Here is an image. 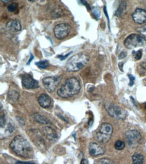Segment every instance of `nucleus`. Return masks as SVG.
<instances>
[{"label": "nucleus", "mask_w": 146, "mask_h": 164, "mask_svg": "<svg viewBox=\"0 0 146 164\" xmlns=\"http://www.w3.org/2000/svg\"><path fill=\"white\" fill-rule=\"evenodd\" d=\"M10 147L17 155L24 158H31L34 154L33 149L28 141L20 135L14 137Z\"/></svg>", "instance_id": "nucleus-1"}, {"label": "nucleus", "mask_w": 146, "mask_h": 164, "mask_svg": "<svg viewBox=\"0 0 146 164\" xmlns=\"http://www.w3.org/2000/svg\"><path fill=\"white\" fill-rule=\"evenodd\" d=\"M80 90L79 82L75 78H71L66 79L64 84L57 90V94L61 98H67L78 94Z\"/></svg>", "instance_id": "nucleus-2"}, {"label": "nucleus", "mask_w": 146, "mask_h": 164, "mask_svg": "<svg viewBox=\"0 0 146 164\" xmlns=\"http://www.w3.org/2000/svg\"><path fill=\"white\" fill-rule=\"evenodd\" d=\"M89 61V57L84 53L75 54L71 57L66 64L67 71H78L82 69Z\"/></svg>", "instance_id": "nucleus-3"}, {"label": "nucleus", "mask_w": 146, "mask_h": 164, "mask_svg": "<svg viewBox=\"0 0 146 164\" xmlns=\"http://www.w3.org/2000/svg\"><path fill=\"white\" fill-rule=\"evenodd\" d=\"M113 133V127L109 123H103L96 134L97 140L100 143H106L111 139Z\"/></svg>", "instance_id": "nucleus-4"}, {"label": "nucleus", "mask_w": 146, "mask_h": 164, "mask_svg": "<svg viewBox=\"0 0 146 164\" xmlns=\"http://www.w3.org/2000/svg\"><path fill=\"white\" fill-rule=\"evenodd\" d=\"M146 44V41L142 38L140 34H132L125 38L124 45L129 49H133L139 46H144Z\"/></svg>", "instance_id": "nucleus-5"}, {"label": "nucleus", "mask_w": 146, "mask_h": 164, "mask_svg": "<svg viewBox=\"0 0 146 164\" xmlns=\"http://www.w3.org/2000/svg\"><path fill=\"white\" fill-rule=\"evenodd\" d=\"M106 108H107L109 115L116 119L124 120L127 116V112L116 104H110L106 106Z\"/></svg>", "instance_id": "nucleus-6"}, {"label": "nucleus", "mask_w": 146, "mask_h": 164, "mask_svg": "<svg viewBox=\"0 0 146 164\" xmlns=\"http://www.w3.org/2000/svg\"><path fill=\"white\" fill-rule=\"evenodd\" d=\"M125 138L130 147H137L140 143L141 139V136L139 131L132 130L126 133Z\"/></svg>", "instance_id": "nucleus-7"}, {"label": "nucleus", "mask_w": 146, "mask_h": 164, "mask_svg": "<svg viewBox=\"0 0 146 164\" xmlns=\"http://www.w3.org/2000/svg\"><path fill=\"white\" fill-rule=\"evenodd\" d=\"M71 27L67 24H59L54 28V33L55 37L59 40H63L69 35Z\"/></svg>", "instance_id": "nucleus-8"}, {"label": "nucleus", "mask_w": 146, "mask_h": 164, "mask_svg": "<svg viewBox=\"0 0 146 164\" xmlns=\"http://www.w3.org/2000/svg\"><path fill=\"white\" fill-rule=\"evenodd\" d=\"M22 84L23 87L28 90L36 89L39 87V82L28 74L22 75Z\"/></svg>", "instance_id": "nucleus-9"}, {"label": "nucleus", "mask_w": 146, "mask_h": 164, "mask_svg": "<svg viewBox=\"0 0 146 164\" xmlns=\"http://www.w3.org/2000/svg\"><path fill=\"white\" fill-rule=\"evenodd\" d=\"M60 82L59 78L55 77H46L43 79V83L45 86V89L49 93L53 92Z\"/></svg>", "instance_id": "nucleus-10"}, {"label": "nucleus", "mask_w": 146, "mask_h": 164, "mask_svg": "<svg viewBox=\"0 0 146 164\" xmlns=\"http://www.w3.org/2000/svg\"><path fill=\"white\" fill-rule=\"evenodd\" d=\"M133 20L138 24L146 23V10L137 8L132 14Z\"/></svg>", "instance_id": "nucleus-11"}, {"label": "nucleus", "mask_w": 146, "mask_h": 164, "mask_svg": "<svg viewBox=\"0 0 146 164\" xmlns=\"http://www.w3.org/2000/svg\"><path fill=\"white\" fill-rule=\"evenodd\" d=\"M105 149L96 143H92L89 146L90 155L92 157H98L104 154Z\"/></svg>", "instance_id": "nucleus-12"}, {"label": "nucleus", "mask_w": 146, "mask_h": 164, "mask_svg": "<svg viewBox=\"0 0 146 164\" xmlns=\"http://www.w3.org/2000/svg\"><path fill=\"white\" fill-rule=\"evenodd\" d=\"M43 133L45 134L47 139L50 141L55 142L57 139V134L56 131L50 126H45L43 128Z\"/></svg>", "instance_id": "nucleus-13"}, {"label": "nucleus", "mask_w": 146, "mask_h": 164, "mask_svg": "<svg viewBox=\"0 0 146 164\" xmlns=\"http://www.w3.org/2000/svg\"><path fill=\"white\" fill-rule=\"evenodd\" d=\"M6 27L7 29H8L10 32H12V33L20 32L22 29L20 22L16 19H12L10 20L8 24H7Z\"/></svg>", "instance_id": "nucleus-14"}, {"label": "nucleus", "mask_w": 146, "mask_h": 164, "mask_svg": "<svg viewBox=\"0 0 146 164\" xmlns=\"http://www.w3.org/2000/svg\"><path fill=\"white\" fill-rule=\"evenodd\" d=\"M38 102L40 106L44 108H49L51 104V100L50 97L45 94H41V95L39 96Z\"/></svg>", "instance_id": "nucleus-15"}, {"label": "nucleus", "mask_w": 146, "mask_h": 164, "mask_svg": "<svg viewBox=\"0 0 146 164\" xmlns=\"http://www.w3.org/2000/svg\"><path fill=\"white\" fill-rule=\"evenodd\" d=\"M133 164H145V159L144 155L136 153L132 156Z\"/></svg>", "instance_id": "nucleus-16"}, {"label": "nucleus", "mask_w": 146, "mask_h": 164, "mask_svg": "<svg viewBox=\"0 0 146 164\" xmlns=\"http://www.w3.org/2000/svg\"><path fill=\"white\" fill-rule=\"evenodd\" d=\"M19 98V93L16 90H11L8 93V99L11 102H15Z\"/></svg>", "instance_id": "nucleus-17"}, {"label": "nucleus", "mask_w": 146, "mask_h": 164, "mask_svg": "<svg viewBox=\"0 0 146 164\" xmlns=\"http://www.w3.org/2000/svg\"><path fill=\"white\" fill-rule=\"evenodd\" d=\"M33 117L36 122H38L41 124H43V125H49L50 124V122L48 119H47L44 116L40 115L39 114H35Z\"/></svg>", "instance_id": "nucleus-18"}, {"label": "nucleus", "mask_w": 146, "mask_h": 164, "mask_svg": "<svg viewBox=\"0 0 146 164\" xmlns=\"http://www.w3.org/2000/svg\"><path fill=\"white\" fill-rule=\"evenodd\" d=\"M126 7H127L126 2H123L120 3V6H119V8L115 13V15L116 16H120L124 12V11L125 10Z\"/></svg>", "instance_id": "nucleus-19"}, {"label": "nucleus", "mask_w": 146, "mask_h": 164, "mask_svg": "<svg viewBox=\"0 0 146 164\" xmlns=\"http://www.w3.org/2000/svg\"><path fill=\"white\" fill-rule=\"evenodd\" d=\"M35 65L40 69H46L49 65L48 61H42L36 63Z\"/></svg>", "instance_id": "nucleus-20"}, {"label": "nucleus", "mask_w": 146, "mask_h": 164, "mask_svg": "<svg viewBox=\"0 0 146 164\" xmlns=\"http://www.w3.org/2000/svg\"><path fill=\"white\" fill-rule=\"evenodd\" d=\"M137 31L142 38H144L146 41V24L144 26L137 28Z\"/></svg>", "instance_id": "nucleus-21"}, {"label": "nucleus", "mask_w": 146, "mask_h": 164, "mask_svg": "<svg viewBox=\"0 0 146 164\" xmlns=\"http://www.w3.org/2000/svg\"><path fill=\"white\" fill-rule=\"evenodd\" d=\"M125 143L120 140L116 141V143L115 144V147L116 149H117V150H123V149L125 148Z\"/></svg>", "instance_id": "nucleus-22"}, {"label": "nucleus", "mask_w": 146, "mask_h": 164, "mask_svg": "<svg viewBox=\"0 0 146 164\" xmlns=\"http://www.w3.org/2000/svg\"><path fill=\"white\" fill-rule=\"evenodd\" d=\"M18 3L12 2L10 3L9 6H8V10L10 12H16V10L18 9Z\"/></svg>", "instance_id": "nucleus-23"}, {"label": "nucleus", "mask_w": 146, "mask_h": 164, "mask_svg": "<svg viewBox=\"0 0 146 164\" xmlns=\"http://www.w3.org/2000/svg\"><path fill=\"white\" fill-rule=\"evenodd\" d=\"M14 131V127L13 126V125H11V124H9L6 129L5 134H6V136H8V135L10 136V134H12L13 133Z\"/></svg>", "instance_id": "nucleus-24"}, {"label": "nucleus", "mask_w": 146, "mask_h": 164, "mask_svg": "<svg viewBox=\"0 0 146 164\" xmlns=\"http://www.w3.org/2000/svg\"><path fill=\"white\" fill-rule=\"evenodd\" d=\"M133 57L134 59L136 60H140L141 57H142V50L140 49L137 50V51H133Z\"/></svg>", "instance_id": "nucleus-25"}, {"label": "nucleus", "mask_w": 146, "mask_h": 164, "mask_svg": "<svg viewBox=\"0 0 146 164\" xmlns=\"http://www.w3.org/2000/svg\"><path fill=\"white\" fill-rule=\"evenodd\" d=\"M92 12L94 14L95 18H96V19L98 20V18H99V17L100 16V10L98 9V8H94L93 10H92Z\"/></svg>", "instance_id": "nucleus-26"}, {"label": "nucleus", "mask_w": 146, "mask_h": 164, "mask_svg": "<svg viewBox=\"0 0 146 164\" xmlns=\"http://www.w3.org/2000/svg\"><path fill=\"white\" fill-rule=\"evenodd\" d=\"M97 164H112V162L108 159H102L98 161Z\"/></svg>", "instance_id": "nucleus-27"}, {"label": "nucleus", "mask_w": 146, "mask_h": 164, "mask_svg": "<svg viewBox=\"0 0 146 164\" xmlns=\"http://www.w3.org/2000/svg\"><path fill=\"white\" fill-rule=\"evenodd\" d=\"M6 121V120L5 118V116L2 115L1 116V120H0V126H1V129H2L3 127L5 126Z\"/></svg>", "instance_id": "nucleus-28"}, {"label": "nucleus", "mask_w": 146, "mask_h": 164, "mask_svg": "<svg viewBox=\"0 0 146 164\" xmlns=\"http://www.w3.org/2000/svg\"><path fill=\"white\" fill-rule=\"evenodd\" d=\"M128 77H129V80H130L129 86H132L133 85L134 82H135V77H134V76H133L132 75H131V74H128Z\"/></svg>", "instance_id": "nucleus-29"}, {"label": "nucleus", "mask_w": 146, "mask_h": 164, "mask_svg": "<svg viewBox=\"0 0 146 164\" xmlns=\"http://www.w3.org/2000/svg\"><path fill=\"white\" fill-rule=\"evenodd\" d=\"M126 56H127V53L125 51H122L119 54V59H122L123 58H125Z\"/></svg>", "instance_id": "nucleus-30"}, {"label": "nucleus", "mask_w": 146, "mask_h": 164, "mask_svg": "<svg viewBox=\"0 0 146 164\" xmlns=\"http://www.w3.org/2000/svg\"><path fill=\"white\" fill-rule=\"evenodd\" d=\"M81 164H89V163H88V161H87L86 159L83 158V159H82Z\"/></svg>", "instance_id": "nucleus-31"}, {"label": "nucleus", "mask_w": 146, "mask_h": 164, "mask_svg": "<svg viewBox=\"0 0 146 164\" xmlns=\"http://www.w3.org/2000/svg\"><path fill=\"white\" fill-rule=\"evenodd\" d=\"M16 164H36L33 163H30V162H18L16 163Z\"/></svg>", "instance_id": "nucleus-32"}, {"label": "nucleus", "mask_w": 146, "mask_h": 164, "mask_svg": "<svg viewBox=\"0 0 146 164\" xmlns=\"http://www.w3.org/2000/svg\"><path fill=\"white\" fill-rule=\"evenodd\" d=\"M82 2H83V5H85L87 8V10H90V6H88V4H87V3L86 2V1H82Z\"/></svg>", "instance_id": "nucleus-33"}, {"label": "nucleus", "mask_w": 146, "mask_h": 164, "mask_svg": "<svg viewBox=\"0 0 146 164\" xmlns=\"http://www.w3.org/2000/svg\"><path fill=\"white\" fill-rule=\"evenodd\" d=\"M141 65H142V67H143L145 69H146V61H144L143 63H141Z\"/></svg>", "instance_id": "nucleus-34"}, {"label": "nucleus", "mask_w": 146, "mask_h": 164, "mask_svg": "<svg viewBox=\"0 0 146 164\" xmlns=\"http://www.w3.org/2000/svg\"><path fill=\"white\" fill-rule=\"evenodd\" d=\"M145 109H146V104H145Z\"/></svg>", "instance_id": "nucleus-35"}]
</instances>
